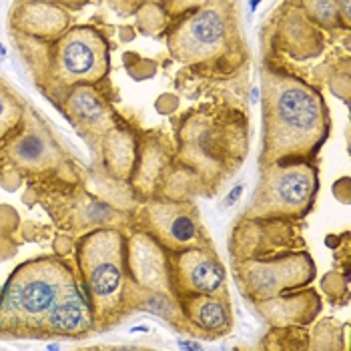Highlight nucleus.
<instances>
[{
  "label": "nucleus",
  "instance_id": "obj_1",
  "mask_svg": "<svg viewBox=\"0 0 351 351\" xmlns=\"http://www.w3.org/2000/svg\"><path fill=\"white\" fill-rule=\"evenodd\" d=\"M261 165L309 161L324 147L331 121L319 90L295 77L263 71Z\"/></svg>",
  "mask_w": 351,
  "mask_h": 351
},
{
  "label": "nucleus",
  "instance_id": "obj_2",
  "mask_svg": "<svg viewBox=\"0 0 351 351\" xmlns=\"http://www.w3.org/2000/svg\"><path fill=\"white\" fill-rule=\"evenodd\" d=\"M79 291L71 269L54 259L40 257L21 265L8 279L0 298V329L16 335H43L54 307Z\"/></svg>",
  "mask_w": 351,
  "mask_h": 351
},
{
  "label": "nucleus",
  "instance_id": "obj_3",
  "mask_svg": "<svg viewBox=\"0 0 351 351\" xmlns=\"http://www.w3.org/2000/svg\"><path fill=\"white\" fill-rule=\"evenodd\" d=\"M86 301L95 325L119 324L129 309L127 241L117 229H99L82 237L77 249Z\"/></svg>",
  "mask_w": 351,
  "mask_h": 351
},
{
  "label": "nucleus",
  "instance_id": "obj_4",
  "mask_svg": "<svg viewBox=\"0 0 351 351\" xmlns=\"http://www.w3.org/2000/svg\"><path fill=\"white\" fill-rule=\"evenodd\" d=\"M255 247L235 241L231 243L235 281L249 301H267L293 293L315 277V265L303 249H281L271 241H257Z\"/></svg>",
  "mask_w": 351,
  "mask_h": 351
},
{
  "label": "nucleus",
  "instance_id": "obj_5",
  "mask_svg": "<svg viewBox=\"0 0 351 351\" xmlns=\"http://www.w3.org/2000/svg\"><path fill=\"white\" fill-rule=\"evenodd\" d=\"M259 169L261 177L245 219H301L313 209L319 191L315 165L309 161H275Z\"/></svg>",
  "mask_w": 351,
  "mask_h": 351
},
{
  "label": "nucleus",
  "instance_id": "obj_6",
  "mask_svg": "<svg viewBox=\"0 0 351 351\" xmlns=\"http://www.w3.org/2000/svg\"><path fill=\"white\" fill-rule=\"evenodd\" d=\"M229 36V16L221 4L195 10L183 19L169 36L173 56L185 64H201L215 60L223 53Z\"/></svg>",
  "mask_w": 351,
  "mask_h": 351
},
{
  "label": "nucleus",
  "instance_id": "obj_7",
  "mask_svg": "<svg viewBox=\"0 0 351 351\" xmlns=\"http://www.w3.org/2000/svg\"><path fill=\"white\" fill-rule=\"evenodd\" d=\"M145 233L167 249V253L185 251L191 247H211L205 227L195 205L149 201L141 209Z\"/></svg>",
  "mask_w": 351,
  "mask_h": 351
},
{
  "label": "nucleus",
  "instance_id": "obj_8",
  "mask_svg": "<svg viewBox=\"0 0 351 351\" xmlns=\"http://www.w3.org/2000/svg\"><path fill=\"white\" fill-rule=\"evenodd\" d=\"M56 75L64 84H90L108 73V45L95 28L71 30L56 49Z\"/></svg>",
  "mask_w": 351,
  "mask_h": 351
},
{
  "label": "nucleus",
  "instance_id": "obj_9",
  "mask_svg": "<svg viewBox=\"0 0 351 351\" xmlns=\"http://www.w3.org/2000/svg\"><path fill=\"white\" fill-rule=\"evenodd\" d=\"M127 271L129 305L145 295H175L167 249L151 235L135 233L131 237V241L127 243Z\"/></svg>",
  "mask_w": 351,
  "mask_h": 351
},
{
  "label": "nucleus",
  "instance_id": "obj_10",
  "mask_svg": "<svg viewBox=\"0 0 351 351\" xmlns=\"http://www.w3.org/2000/svg\"><path fill=\"white\" fill-rule=\"evenodd\" d=\"M171 283L179 299L227 291V273L211 247H191L171 253Z\"/></svg>",
  "mask_w": 351,
  "mask_h": 351
},
{
  "label": "nucleus",
  "instance_id": "obj_11",
  "mask_svg": "<svg viewBox=\"0 0 351 351\" xmlns=\"http://www.w3.org/2000/svg\"><path fill=\"white\" fill-rule=\"evenodd\" d=\"M191 335L203 339H217L231 331L233 327V309L227 291L221 293H203L181 299Z\"/></svg>",
  "mask_w": 351,
  "mask_h": 351
},
{
  "label": "nucleus",
  "instance_id": "obj_12",
  "mask_svg": "<svg viewBox=\"0 0 351 351\" xmlns=\"http://www.w3.org/2000/svg\"><path fill=\"white\" fill-rule=\"evenodd\" d=\"M10 161L28 171H43L60 161V149L45 129H27L8 147Z\"/></svg>",
  "mask_w": 351,
  "mask_h": 351
},
{
  "label": "nucleus",
  "instance_id": "obj_13",
  "mask_svg": "<svg viewBox=\"0 0 351 351\" xmlns=\"http://www.w3.org/2000/svg\"><path fill=\"white\" fill-rule=\"evenodd\" d=\"M259 315L277 327H287V325L309 324L319 309V299L313 291L307 293H293V295H281V298L267 299V301H257Z\"/></svg>",
  "mask_w": 351,
  "mask_h": 351
},
{
  "label": "nucleus",
  "instance_id": "obj_14",
  "mask_svg": "<svg viewBox=\"0 0 351 351\" xmlns=\"http://www.w3.org/2000/svg\"><path fill=\"white\" fill-rule=\"evenodd\" d=\"M66 110L73 123L90 133H108L112 129V114L105 101L88 84H77L66 99Z\"/></svg>",
  "mask_w": 351,
  "mask_h": 351
},
{
  "label": "nucleus",
  "instance_id": "obj_15",
  "mask_svg": "<svg viewBox=\"0 0 351 351\" xmlns=\"http://www.w3.org/2000/svg\"><path fill=\"white\" fill-rule=\"evenodd\" d=\"M107 145H105V161L108 171L117 179H129L133 165H135V143L131 135L123 131H108Z\"/></svg>",
  "mask_w": 351,
  "mask_h": 351
},
{
  "label": "nucleus",
  "instance_id": "obj_16",
  "mask_svg": "<svg viewBox=\"0 0 351 351\" xmlns=\"http://www.w3.org/2000/svg\"><path fill=\"white\" fill-rule=\"evenodd\" d=\"M69 23V14L58 10V8H53L51 4H45V2H36L34 4H28L23 12V27L34 32V34H58V30L66 27Z\"/></svg>",
  "mask_w": 351,
  "mask_h": 351
},
{
  "label": "nucleus",
  "instance_id": "obj_17",
  "mask_svg": "<svg viewBox=\"0 0 351 351\" xmlns=\"http://www.w3.org/2000/svg\"><path fill=\"white\" fill-rule=\"evenodd\" d=\"M167 167V157H165V149L159 145H151L145 149L143 155V165L138 169V183L143 185V191H153L157 187L159 179L162 177V171Z\"/></svg>",
  "mask_w": 351,
  "mask_h": 351
},
{
  "label": "nucleus",
  "instance_id": "obj_18",
  "mask_svg": "<svg viewBox=\"0 0 351 351\" xmlns=\"http://www.w3.org/2000/svg\"><path fill=\"white\" fill-rule=\"evenodd\" d=\"M25 107L21 99L0 79V138L8 135L23 119Z\"/></svg>",
  "mask_w": 351,
  "mask_h": 351
},
{
  "label": "nucleus",
  "instance_id": "obj_19",
  "mask_svg": "<svg viewBox=\"0 0 351 351\" xmlns=\"http://www.w3.org/2000/svg\"><path fill=\"white\" fill-rule=\"evenodd\" d=\"M339 10L331 4V0H315V10H313V14L322 21V23H329L335 14H337Z\"/></svg>",
  "mask_w": 351,
  "mask_h": 351
},
{
  "label": "nucleus",
  "instance_id": "obj_20",
  "mask_svg": "<svg viewBox=\"0 0 351 351\" xmlns=\"http://www.w3.org/2000/svg\"><path fill=\"white\" fill-rule=\"evenodd\" d=\"M36 2H45V4H53V2H60V4H69V6H81L86 0H36Z\"/></svg>",
  "mask_w": 351,
  "mask_h": 351
},
{
  "label": "nucleus",
  "instance_id": "obj_21",
  "mask_svg": "<svg viewBox=\"0 0 351 351\" xmlns=\"http://www.w3.org/2000/svg\"><path fill=\"white\" fill-rule=\"evenodd\" d=\"M121 2H125L127 6H135V4H138V2H143V0H121Z\"/></svg>",
  "mask_w": 351,
  "mask_h": 351
}]
</instances>
